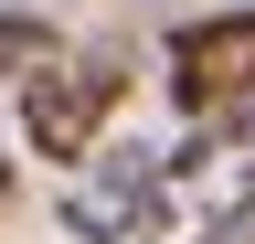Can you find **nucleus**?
Segmentation results:
<instances>
[{"label":"nucleus","instance_id":"nucleus-1","mask_svg":"<svg viewBox=\"0 0 255 244\" xmlns=\"http://www.w3.org/2000/svg\"><path fill=\"white\" fill-rule=\"evenodd\" d=\"M245 223H255V117H223L159 160L128 244H234Z\"/></svg>","mask_w":255,"mask_h":244},{"label":"nucleus","instance_id":"nucleus-2","mask_svg":"<svg viewBox=\"0 0 255 244\" xmlns=\"http://www.w3.org/2000/svg\"><path fill=\"white\" fill-rule=\"evenodd\" d=\"M128 96V53H53L43 75L21 85V138H32V160H53V170H85L96 160V138H107V117Z\"/></svg>","mask_w":255,"mask_h":244},{"label":"nucleus","instance_id":"nucleus-3","mask_svg":"<svg viewBox=\"0 0 255 244\" xmlns=\"http://www.w3.org/2000/svg\"><path fill=\"white\" fill-rule=\"evenodd\" d=\"M170 96L191 117H234L255 96V11H213L170 32Z\"/></svg>","mask_w":255,"mask_h":244},{"label":"nucleus","instance_id":"nucleus-4","mask_svg":"<svg viewBox=\"0 0 255 244\" xmlns=\"http://www.w3.org/2000/svg\"><path fill=\"white\" fill-rule=\"evenodd\" d=\"M149 180H159V149H138V138H96V160L75 170V191H64V223H75L85 244H128Z\"/></svg>","mask_w":255,"mask_h":244},{"label":"nucleus","instance_id":"nucleus-5","mask_svg":"<svg viewBox=\"0 0 255 244\" xmlns=\"http://www.w3.org/2000/svg\"><path fill=\"white\" fill-rule=\"evenodd\" d=\"M53 53H64V32H53L43 11H11V21H0V85H32Z\"/></svg>","mask_w":255,"mask_h":244},{"label":"nucleus","instance_id":"nucleus-6","mask_svg":"<svg viewBox=\"0 0 255 244\" xmlns=\"http://www.w3.org/2000/svg\"><path fill=\"white\" fill-rule=\"evenodd\" d=\"M0 212H11V160H0Z\"/></svg>","mask_w":255,"mask_h":244},{"label":"nucleus","instance_id":"nucleus-7","mask_svg":"<svg viewBox=\"0 0 255 244\" xmlns=\"http://www.w3.org/2000/svg\"><path fill=\"white\" fill-rule=\"evenodd\" d=\"M234 244H255V223H245V234H234Z\"/></svg>","mask_w":255,"mask_h":244}]
</instances>
